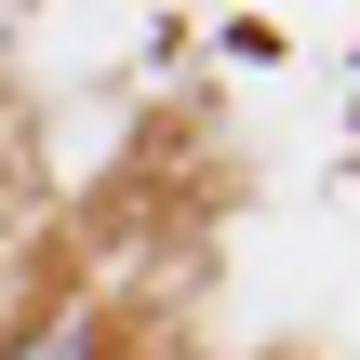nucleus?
I'll use <instances>...</instances> for the list:
<instances>
[{
    "label": "nucleus",
    "instance_id": "nucleus-1",
    "mask_svg": "<svg viewBox=\"0 0 360 360\" xmlns=\"http://www.w3.org/2000/svg\"><path fill=\"white\" fill-rule=\"evenodd\" d=\"M13 360H107V321H94V307H67L40 347H13Z\"/></svg>",
    "mask_w": 360,
    "mask_h": 360
}]
</instances>
